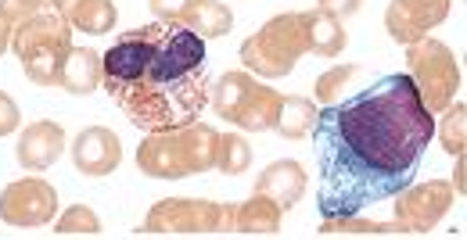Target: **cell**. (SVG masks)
<instances>
[{"mask_svg": "<svg viewBox=\"0 0 467 240\" xmlns=\"http://www.w3.org/2000/svg\"><path fill=\"white\" fill-rule=\"evenodd\" d=\"M309 133L320 215H356L413 183L435 136V115L420 105L407 72H392L317 112Z\"/></svg>", "mask_w": 467, "mask_h": 240, "instance_id": "6da1fadb", "label": "cell"}, {"mask_svg": "<svg viewBox=\"0 0 467 240\" xmlns=\"http://www.w3.org/2000/svg\"><path fill=\"white\" fill-rule=\"evenodd\" d=\"M101 86L137 129H173L209 105L205 40L180 22H148L101 55Z\"/></svg>", "mask_w": 467, "mask_h": 240, "instance_id": "7a4b0ae2", "label": "cell"}, {"mask_svg": "<svg viewBox=\"0 0 467 240\" xmlns=\"http://www.w3.org/2000/svg\"><path fill=\"white\" fill-rule=\"evenodd\" d=\"M220 133L209 122H183L173 129H155L137 147V169L151 180H187L216 165Z\"/></svg>", "mask_w": 467, "mask_h": 240, "instance_id": "3957f363", "label": "cell"}, {"mask_svg": "<svg viewBox=\"0 0 467 240\" xmlns=\"http://www.w3.org/2000/svg\"><path fill=\"white\" fill-rule=\"evenodd\" d=\"M11 51L36 86H58L61 61L72 51V29L55 7L36 11L11 25Z\"/></svg>", "mask_w": 467, "mask_h": 240, "instance_id": "277c9868", "label": "cell"}, {"mask_svg": "<svg viewBox=\"0 0 467 240\" xmlns=\"http://www.w3.org/2000/svg\"><path fill=\"white\" fill-rule=\"evenodd\" d=\"M209 101L223 119L248 133L274 129L281 112V94L274 86H263L252 72H223L209 86Z\"/></svg>", "mask_w": 467, "mask_h": 240, "instance_id": "5b68a950", "label": "cell"}, {"mask_svg": "<svg viewBox=\"0 0 467 240\" xmlns=\"http://www.w3.org/2000/svg\"><path fill=\"white\" fill-rule=\"evenodd\" d=\"M306 55V40H302V22H298V11H285V15H274L263 29H255L237 58L241 65L252 72V75H263V79H281L288 75L298 58Z\"/></svg>", "mask_w": 467, "mask_h": 240, "instance_id": "8992f818", "label": "cell"}, {"mask_svg": "<svg viewBox=\"0 0 467 240\" xmlns=\"http://www.w3.org/2000/svg\"><path fill=\"white\" fill-rule=\"evenodd\" d=\"M407 65H410V79H413V90L420 97V105L439 115L446 112L457 94H461V65L453 58V51L435 40V36H420L407 44Z\"/></svg>", "mask_w": 467, "mask_h": 240, "instance_id": "52a82bcc", "label": "cell"}, {"mask_svg": "<svg viewBox=\"0 0 467 240\" xmlns=\"http://www.w3.org/2000/svg\"><path fill=\"white\" fill-rule=\"evenodd\" d=\"M140 234L148 237L234 234V205H216L205 197H166L148 212Z\"/></svg>", "mask_w": 467, "mask_h": 240, "instance_id": "ba28073f", "label": "cell"}, {"mask_svg": "<svg viewBox=\"0 0 467 240\" xmlns=\"http://www.w3.org/2000/svg\"><path fill=\"white\" fill-rule=\"evenodd\" d=\"M453 183L450 180H424V183H410L396 194V226L400 234H428L442 223V215L453 208Z\"/></svg>", "mask_w": 467, "mask_h": 240, "instance_id": "9c48e42d", "label": "cell"}, {"mask_svg": "<svg viewBox=\"0 0 467 240\" xmlns=\"http://www.w3.org/2000/svg\"><path fill=\"white\" fill-rule=\"evenodd\" d=\"M58 215V190L40 176H26L4 186L0 219L7 226H47Z\"/></svg>", "mask_w": 467, "mask_h": 240, "instance_id": "30bf717a", "label": "cell"}, {"mask_svg": "<svg viewBox=\"0 0 467 240\" xmlns=\"http://www.w3.org/2000/svg\"><path fill=\"white\" fill-rule=\"evenodd\" d=\"M453 0H392L385 11V29L396 44H413L450 18Z\"/></svg>", "mask_w": 467, "mask_h": 240, "instance_id": "8fae6325", "label": "cell"}, {"mask_svg": "<svg viewBox=\"0 0 467 240\" xmlns=\"http://www.w3.org/2000/svg\"><path fill=\"white\" fill-rule=\"evenodd\" d=\"M72 162L83 176H109L122 162V144L109 125H90L72 140Z\"/></svg>", "mask_w": 467, "mask_h": 240, "instance_id": "7c38bea8", "label": "cell"}, {"mask_svg": "<svg viewBox=\"0 0 467 240\" xmlns=\"http://www.w3.org/2000/svg\"><path fill=\"white\" fill-rule=\"evenodd\" d=\"M61 151H65V129H61V122H33V125L22 129L18 147H15V158L29 173H44V169H51L58 162Z\"/></svg>", "mask_w": 467, "mask_h": 240, "instance_id": "4fadbf2b", "label": "cell"}, {"mask_svg": "<svg viewBox=\"0 0 467 240\" xmlns=\"http://www.w3.org/2000/svg\"><path fill=\"white\" fill-rule=\"evenodd\" d=\"M255 194H266L270 201H277L281 212L295 208L302 201V194H306V169H302V162H295V158L270 162L259 173V180H255Z\"/></svg>", "mask_w": 467, "mask_h": 240, "instance_id": "5bb4252c", "label": "cell"}, {"mask_svg": "<svg viewBox=\"0 0 467 240\" xmlns=\"http://www.w3.org/2000/svg\"><path fill=\"white\" fill-rule=\"evenodd\" d=\"M298 22H302V40H306V51L309 55L338 58L346 51L349 36L342 29V18L327 15L324 7H309V11H298Z\"/></svg>", "mask_w": 467, "mask_h": 240, "instance_id": "9a60e30c", "label": "cell"}, {"mask_svg": "<svg viewBox=\"0 0 467 240\" xmlns=\"http://www.w3.org/2000/svg\"><path fill=\"white\" fill-rule=\"evenodd\" d=\"M51 7L65 18L68 29H79V33H90V36L112 33L119 22V11L112 0H51Z\"/></svg>", "mask_w": 467, "mask_h": 240, "instance_id": "2e32d148", "label": "cell"}, {"mask_svg": "<svg viewBox=\"0 0 467 240\" xmlns=\"http://www.w3.org/2000/svg\"><path fill=\"white\" fill-rule=\"evenodd\" d=\"M58 86L72 97H87L101 86V55L90 47H72L58 72Z\"/></svg>", "mask_w": 467, "mask_h": 240, "instance_id": "e0dca14e", "label": "cell"}, {"mask_svg": "<svg viewBox=\"0 0 467 240\" xmlns=\"http://www.w3.org/2000/svg\"><path fill=\"white\" fill-rule=\"evenodd\" d=\"M281 205L270 201L266 194H252L248 201H241L234 208V234H244V237H270V234H281Z\"/></svg>", "mask_w": 467, "mask_h": 240, "instance_id": "ac0fdd59", "label": "cell"}, {"mask_svg": "<svg viewBox=\"0 0 467 240\" xmlns=\"http://www.w3.org/2000/svg\"><path fill=\"white\" fill-rule=\"evenodd\" d=\"M180 25H187L202 40H220L234 29V11L223 0H194V7L183 15Z\"/></svg>", "mask_w": 467, "mask_h": 240, "instance_id": "d6986e66", "label": "cell"}, {"mask_svg": "<svg viewBox=\"0 0 467 240\" xmlns=\"http://www.w3.org/2000/svg\"><path fill=\"white\" fill-rule=\"evenodd\" d=\"M317 112H320L317 101H309L302 94H288V97H281V112H277L274 129L285 140H302V136H309V129L317 122Z\"/></svg>", "mask_w": 467, "mask_h": 240, "instance_id": "ffe728a7", "label": "cell"}, {"mask_svg": "<svg viewBox=\"0 0 467 240\" xmlns=\"http://www.w3.org/2000/svg\"><path fill=\"white\" fill-rule=\"evenodd\" d=\"M317 234L320 237H392V234H400V226L396 223L359 219V212H356V215H324Z\"/></svg>", "mask_w": 467, "mask_h": 240, "instance_id": "44dd1931", "label": "cell"}, {"mask_svg": "<svg viewBox=\"0 0 467 240\" xmlns=\"http://www.w3.org/2000/svg\"><path fill=\"white\" fill-rule=\"evenodd\" d=\"M248 165H252V147L244 144V136L223 133L216 140V165L213 169H220L223 176H241V173H248Z\"/></svg>", "mask_w": 467, "mask_h": 240, "instance_id": "7402d4cb", "label": "cell"}, {"mask_svg": "<svg viewBox=\"0 0 467 240\" xmlns=\"http://www.w3.org/2000/svg\"><path fill=\"white\" fill-rule=\"evenodd\" d=\"M55 234L58 237H94V234H101V219L90 205H72L58 215Z\"/></svg>", "mask_w": 467, "mask_h": 240, "instance_id": "603a6c76", "label": "cell"}, {"mask_svg": "<svg viewBox=\"0 0 467 240\" xmlns=\"http://www.w3.org/2000/svg\"><path fill=\"white\" fill-rule=\"evenodd\" d=\"M359 75H363L359 65H335V68H327V72L317 79V101H320V105H335L338 94L349 86L352 79H359Z\"/></svg>", "mask_w": 467, "mask_h": 240, "instance_id": "cb8c5ba5", "label": "cell"}, {"mask_svg": "<svg viewBox=\"0 0 467 240\" xmlns=\"http://www.w3.org/2000/svg\"><path fill=\"white\" fill-rule=\"evenodd\" d=\"M450 115L442 119V125H439V136H442V147H446V155H464V144H467V136H464V125H467V108H464V101H457V105H450L446 108Z\"/></svg>", "mask_w": 467, "mask_h": 240, "instance_id": "d4e9b609", "label": "cell"}, {"mask_svg": "<svg viewBox=\"0 0 467 240\" xmlns=\"http://www.w3.org/2000/svg\"><path fill=\"white\" fill-rule=\"evenodd\" d=\"M51 7V0H0V15L11 22V25H18L22 18H29V15H36V11H47Z\"/></svg>", "mask_w": 467, "mask_h": 240, "instance_id": "484cf974", "label": "cell"}, {"mask_svg": "<svg viewBox=\"0 0 467 240\" xmlns=\"http://www.w3.org/2000/svg\"><path fill=\"white\" fill-rule=\"evenodd\" d=\"M155 11V22H183V15L194 7V0H148Z\"/></svg>", "mask_w": 467, "mask_h": 240, "instance_id": "4316f807", "label": "cell"}, {"mask_svg": "<svg viewBox=\"0 0 467 240\" xmlns=\"http://www.w3.org/2000/svg\"><path fill=\"white\" fill-rule=\"evenodd\" d=\"M18 119H22V115H18V105L0 90V136L15 133V129H18Z\"/></svg>", "mask_w": 467, "mask_h": 240, "instance_id": "83f0119b", "label": "cell"}, {"mask_svg": "<svg viewBox=\"0 0 467 240\" xmlns=\"http://www.w3.org/2000/svg\"><path fill=\"white\" fill-rule=\"evenodd\" d=\"M317 7H324L335 18H349V15H356L363 7V0H317Z\"/></svg>", "mask_w": 467, "mask_h": 240, "instance_id": "f1b7e54d", "label": "cell"}, {"mask_svg": "<svg viewBox=\"0 0 467 240\" xmlns=\"http://www.w3.org/2000/svg\"><path fill=\"white\" fill-rule=\"evenodd\" d=\"M7 47H11V22L0 15V55H4Z\"/></svg>", "mask_w": 467, "mask_h": 240, "instance_id": "f546056e", "label": "cell"}, {"mask_svg": "<svg viewBox=\"0 0 467 240\" xmlns=\"http://www.w3.org/2000/svg\"><path fill=\"white\" fill-rule=\"evenodd\" d=\"M453 190L464 194V155H457V176H453Z\"/></svg>", "mask_w": 467, "mask_h": 240, "instance_id": "4dcf8cb0", "label": "cell"}]
</instances>
